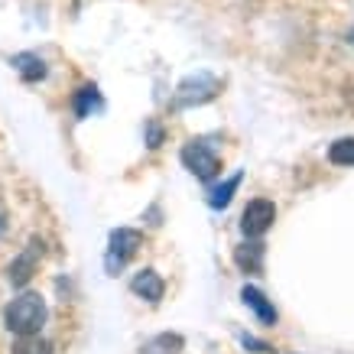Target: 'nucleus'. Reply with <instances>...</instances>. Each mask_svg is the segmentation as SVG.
I'll return each mask as SVG.
<instances>
[{"instance_id":"obj_11","label":"nucleus","mask_w":354,"mask_h":354,"mask_svg":"<svg viewBox=\"0 0 354 354\" xmlns=\"http://www.w3.org/2000/svg\"><path fill=\"white\" fill-rule=\"evenodd\" d=\"M234 263L247 273H260L263 270V244H244L234 250Z\"/></svg>"},{"instance_id":"obj_6","label":"nucleus","mask_w":354,"mask_h":354,"mask_svg":"<svg viewBox=\"0 0 354 354\" xmlns=\"http://www.w3.org/2000/svg\"><path fill=\"white\" fill-rule=\"evenodd\" d=\"M39 254H43V244H39V241H32L20 257L13 260L10 263V283L13 286H26V283H30L32 270H36V263H39Z\"/></svg>"},{"instance_id":"obj_9","label":"nucleus","mask_w":354,"mask_h":354,"mask_svg":"<svg viewBox=\"0 0 354 354\" xmlns=\"http://www.w3.org/2000/svg\"><path fill=\"white\" fill-rule=\"evenodd\" d=\"M241 183H244V172H234L227 183H221V185H215L212 192H208V205L215 208V212H221V208H227L231 205V198H234V192L241 189Z\"/></svg>"},{"instance_id":"obj_12","label":"nucleus","mask_w":354,"mask_h":354,"mask_svg":"<svg viewBox=\"0 0 354 354\" xmlns=\"http://www.w3.org/2000/svg\"><path fill=\"white\" fill-rule=\"evenodd\" d=\"M104 104H101V91H97L95 85H85V88H78V95H75V114L78 118H91L95 111H101Z\"/></svg>"},{"instance_id":"obj_10","label":"nucleus","mask_w":354,"mask_h":354,"mask_svg":"<svg viewBox=\"0 0 354 354\" xmlns=\"http://www.w3.org/2000/svg\"><path fill=\"white\" fill-rule=\"evenodd\" d=\"M13 68L20 72L23 82H39V78H46V62L39 59V55H32V53L13 55Z\"/></svg>"},{"instance_id":"obj_4","label":"nucleus","mask_w":354,"mask_h":354,"mask_svg":"<svg viewBox=\"0 0 354 354\" xmlns=\"http://www.w3.org/2000/svg\"><path fill=\"white\" fill-rule=\"evenodd\" d=\"M179 160H183V166L189 172H192L195 179H202V183H212L218 172H221V162H218V156L208 147H205L202 140H192V143H185L183 153H179Z\"/></svg>"},{"instance_id":"obj_16","label":"nucleus","mask_w":354,"mask_h":354,"mask_svg":"<svg viewBox=\"0 0 354 354\" xmlns=\"http://www.w3.org/2000/svg\"><path fill=\"white\" fill-rule=\"evenodd\" d=\"M237 342L244 344V348H250L254 354H270V344L267 342H257L254 335H237Z\"/></svg>"},{"instance_id":"obj_15","label":"nucleus","mask_w":354,"mask_h":354,"mask_svg":"<svg viewBox=\"0 0 354 354\" xmlns=\"http://www.w3.org/2000/svg\"><path fill=\"white\" fill-rule=\"evenodd\" d=\"M147 147H150V150H160L162 147V127L156 124V120L147 124Z\"/></svg>"},{"instance_id":"obj_3","label":"nucleus","mask_w":354,"mask_h":354,"mask_svg":"<svg viewBox=\"0 0 354 354\" xmlns=\"http://www.w3.org/2000/svg\"><path fill=\"white\" fill-rule=\"evenodd\" d=\"M140 247H143V234L133 231V227H118V231H111V237H108V260H104V267H108L111 277H118V270L124 267L133 254H137Z\"/></svg>"},{"instance_id":"obj_5","label":"nucleus","mask_w":354,"mask_h":354,"mask_svg":"<svg viewBox=\"0 0 354 354\" xmlns=\"http://www.w3.org/2000/svg\"><path fill=\"white\" fill-rule=\"evenodd\" d=\"M273 221H277V205L270 198H254L247 202L244 215H241V231L247 237H263L273 227Z\"/></svg>"},{"instance_id":"obj_17","label":"nucleus","mask_w":354,"mask_h":354,"mask_svg":"<svg viewBox=\"0 0 354 354\" xmlns=\"http://www.w3.org/2000/svg\"><path fill=\"white\" fill-rule=\"evenodd\" d=\"M348 43H354V26H351V32H348Z\"/></svg>"},{"instance_id":"obj_14","label":"nucleus","mask_w":354,"mask_h":354,"mask_svg":"<svg viewBox=\"0 0 354 354\" xmlns=\"http://www.w3.org/2000/svg\"><path fill=\"white\" fill-rule=\"evenodd\" d=\"M10 354H53V344L39 335H20V342L13 344Z\"/></svg>"},{"instance_id":"obj_2","label":"nucleus","mask_w":354,"mask_h":354,"mask_svg":"<svg viewBox=\"0 0 354 354\" xmlns=\"http://www.w3.org/2000/svg\"><path fill=\"white\" fill-rule=\"evenodd\" d=\"M218 91H221V82H218L212 72H195V75L179 82L172 104H176V108H202L208 101H215Z\"/></svg>"},{"instance_id":"obj_8","label":"nucleus","mask_w":354,"mask_h":354,"mask_svg":"<svg viewBox=\"0 0 354 354\" xmlns=\"http://www.w3.org/2000/svg\"><path fill=\"white\" fill-rule=\"evenodd\" d=\"M241 299H244V306H250V309L257 312V319L267 325V328L277 325V309H273V302H270L257 286H244V290H241Z\"/></svg>"},{"instance_id":"obj_1","label":"nucleus","mask_w":354,"mask_h":354,"mask_svg":"<svg viewBox=\"0 0 354 354\" xmlns=\"http://www.w3.org/2000/svg\"><path fill=\"white\" fill-rule=\"evenodd\" d=\"M3 322L13 335H39L46 325V299L36 292H23L3 309Z\"/></svg>"},{"instance_id":"obj_13","label":"nucleus","mask_w":354,"mask_h":354,"mask_svg":"<svg viewBox=\"0 0 354 354\" xmlns=\"http://www.w3.org/2000/svg\"><path fill=\"white\" fill-rule=\"evenodd\" d=\"M328 160L335 166H354V137L335 140L332 147H328Z\"/></svg>"},{"instance_id":"obj_7","label":"nucleus","mask_w":354,"mask_h":354,"mask_svg":"<svg viewBox=\"0 0 354 354\" xmlns=\"http://www.w3.org/2000/svg\"><path fill=\"white\" fill-rule=\"evenodd\" d=\"M130 290L137 292L140 299H147L156 306V302L162 299V292H166V283H162V277L156 270H140L137 277H133V283H130Z\"/></svg>"}]
</instances>
